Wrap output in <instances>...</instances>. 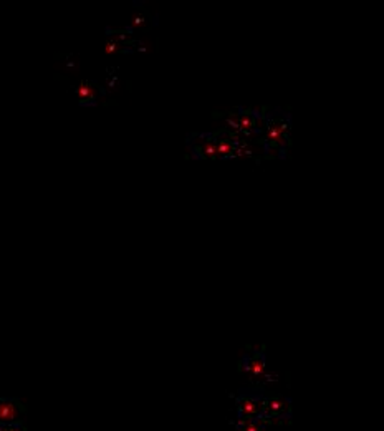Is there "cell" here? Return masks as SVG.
<instances>
[{
	"label": "cell",
	"mask_w": 384,
	"mask_h": 431,
	"mask_svg": "<svg viewBox=\"0 0 384 431\" xmlns=\"http://www.w3.org/2000/svg\"><path fill=\"white\" fill-rule=\"evenodd\" d=\"M263 393L257 390H242L237 396V418L239 421H247L262 415Z\"/></svg>",
	"instance_id": "1"
},
{
	"label": "cell",
	"mask_w": 384,
	"mask_h": 431,
	"mask_svg": "<svg viewBox=\"0 0 384 431\" xmlns=\"http://www.w3.org/2000/svg\"><path fill=\"white\" fill-rule=\"evenodd\" d=\"M262 415L273 416L278 420H285L292 416V401L290 398H265L262 406Z\"/></svg>",
	"instance_id": "2"
},
{
	"label": "cell",
	"mask_w": 384,
	"mask_h": 431,
	"mask_svg": "<svg viewBox=\"0 0 384 431\" xmlns=\"http://www.w3.org/2000/svg\"><path fill=\"white\" fill-rule=\"evenodd\" d=\"M22 420V406L15 400H0V423L12 425Z\"/></svg>",
	"instance_id": "3"
},
{
	"label": "cell",
	"mask_w": 384,
	"mask_h": 431,
	"mask_svg": "<svg viewBox=\"0 0 384 431\" xmlns=\"http://www.w3.org/2000/svg\"><path fill=\"white\" fill-rule=\"evenodd\" d=\"M244 365H245V370L249 372V375L262 377L265 372V355L262 352L247 353L244 357Z\"/></svg>",
	"instance_id": "4"
},
{
	"label": "cell",
	"mask_w": 384,
	"mask_h": 431,
	"mask_svg": "<svg viewBox=\"0 0 384 431\" xmlns=\"http://www.w3.org/2000/svg\"><path fill=\"white\" fill-rule=\"evenodd\" d=\"M237 431H265V425L258 423L255 420H247V421H237L235 423Z\"/></svg>",
	"instance_id": "5"
},
{
	"label": "cell",
	"mask_w": 384,
	"mask_h": 431,
	"mask_svg": "<svg viewBox=\"0 0 384 431\" xmlns=\"http://www.w3.org/2000/svg\"><path fill=\"white\" fill-rule=\"evenodd\" d=\"M0 431H25L22 428L20 423H12V425H3Z\"/></svg>",
	"instance_id": "6"
}]
</instances>
